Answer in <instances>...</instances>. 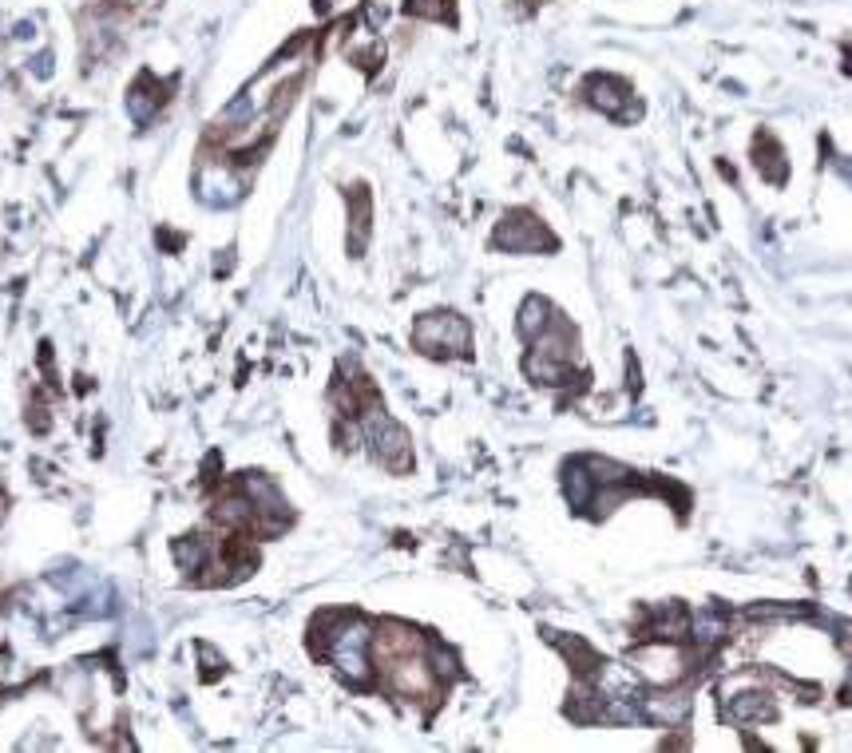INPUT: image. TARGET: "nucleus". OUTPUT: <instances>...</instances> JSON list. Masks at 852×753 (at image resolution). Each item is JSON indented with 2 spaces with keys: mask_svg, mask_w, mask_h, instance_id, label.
I'll use <instances>...</instances> for the list:
<instances>
[{
  "mask_svg": "<svg viewBox=\"0 0 852 753\" xmlns=\"http://www.w3.org/2000/svg\"><path fill=\"white\" fill-rule=\"evenodd\" d=\"M413 345L428 357H468L472 349V329L460 314H425L413 329Z\"/></svg>",
  "mask_w": 852,
  "mask_h": 753,
  "instance_id": "1",
  "label": "nucleus"
},
{
  "mask_svg": "<svg viewBox=\"0 0 852 753\" xmlns=\"http://www.w3.org/2000/svg\"><path fill=\"white\" fill-rule=\"evenodd\" d=\"M496 246L512 250V254H532V250H555V238L547 234V226L528 211H516L496 226Z\"/></svg>",
  "mask_w": 852,
  "mask_h": 753,
  "instance_id": "2",
  "label": "nucleus"
},
{
  "mask_svg": "<svg viewBox=\"0 0 852 753\" xmlns=\"http://www.w3.org/2000/svg\"><path fill=\"white\" fill-rule=\"evenodd\" d=\"M195 187H199V195L207 199V203H218V207H226V203H234L238 195H242V179H238V171L230 167V163H222V159H207V163H199V179H195Z\"/></svg>",
  "mask_w": 852,
  "mask_h": 753,
  "instance_id": "3",
  "label": "nucleus"
},
{
  "mask_svg": "<svg viewBox=\"0 0 852 753\" xmlns=\"http://www.w3.org/2000/svg\"><path fill=\"white\" fill-rule=\"evenodd\" d=\"M587 100H591V104H595L599 111H607V115H623V104L631 100V92H627L619 80L595 76V80L587 84Z\"/></svg>",
  "mask_w": 852,
  "mask_h": 753,
  "instance_id": "4",
  "label": "nucleus"
},
{
  "mask_svg": "<svg viewBox=\"0 0 852 753\" xmlns=\"http://www.w3.org/2000/svg\"><path fill=\"white\" fill-rule=\"evenodd\" d=\"M551 318H555V314H551V306H547L543 298H528V302L520 306V333H524L528 341H535V337L551 325Z\"/></svg>",
  "mask_w": 852,
  "mask_h": 753,
  "instance_id": "5",
  "label": "nucleus"
},
{
  "mask_svg": "<svg viewBox=\"0 0 852 753\" xmlns=\"http://www.w3.org/2000/svg\"><path fill=\"white\" fill-rule=\"evenodd\" d=\"M127 111L135 123H147L155 111H159V96H155V84L151 80H139L131 92H127Z\"/></svg>",
  "mask_w": 852,
  "mask_h": 753,
  "instance_id": "6",
  "label": "nucleus"
},
{
  "mask_svg": "<svg viewBox=\"0 0 852 753\" xmlns=\"http://www.w3.org/2000/svg\"><path fill=\"white\" fill-rule=\"evenodd\" d=\"M405 8H409V16H425V20H448L452 16V0H409Z\"/></svg>",
  "mask_w": 852,
  "mask_h": 753,
  "instance_id": "7",
  "label": "nucleus"
},
{
  "mask_svg": "<svg viewBox=\"0 0 852 753\" xmlns=\"http://www.w3.org/2000/svg\"><path fill=\"white\" fill-rule=\"evenodd\" d=\"M127 4H131V0H127Z\"/></svg>",
  "mask_w": 852,
  "mask_h": 753,
  "instance_id": "8",
  "label": "nucleus"
}]
</instances>
